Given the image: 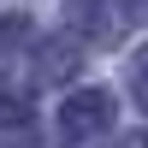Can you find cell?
I'll list each match as a JSON object with an SVG mask.
<instances>
[{
    "label": "cell",
    "mask_w": 148,
    "mask_h": 148,
    "mask_svg": "<svg viewBox=\"0 0 148 148\" xmlns=\"http://www.w3.org/2000/svg\"><path fill=\"white\" fill-rule=\"evenodd\" d=\"M18 125H30V107L6 95V101H0V130H18Z\"/></svg>",
    "instance_id": "obj_3"
},
{
    "label": "cell",
    "mask_w": 148,
    "mask_h": 148,
    "mask_svg": "<svg viewBox=\"0 0 148 148\" xmlns=\"http://www.w3.org/2000/svg\"><path fill=\"white\" fill-rule=\"evenodd\" d=\"M59 125H65V136H71V142L101 136V130L113 125V95H107V89H77L65 107H59Z\"/></svg>",
    "instance_id": "obj_1"
},
{
    "label": "cell",
    "mask_w": 148,
    "mask_h": 148,
    "mask_svg": "<svg viewBox=\"0 0 148 148\" xmlns=\"http://www.w3.org/2000/svg\"><path fill=\"white\" fill-rule=\"evenodd\" d=\"M42 71H47V83L71 77V71H77V47H71V42H47L42 47Z\"/></svg>",
    "instance_id": "obj_2"
},
{
    "label": "cell",
    "mask_w": 148,
    "mask_h": 148,
    "mask_svg": "<svg viewBox=\"0 0 148 148\" xmlns=\"http://www.w3.org/2000/svg\"><path fill=\"white\" fill-rule=\"evenodd\" d=\"M119 148H148V136H142V130H130V136H119Z\"/></svg>",
    "instance_id": "obj_5"
},
{
    "label": "cell",
    "mask_w": 148,
    "mask_h": 148,
    "mask_svg": "<svg viewBox=\"0 0 148 148\" xmlns=\"http://www.w3.org/2000/svg\"><path fill=\"white\" fill-rule=\"evenodd\" d=\"M136 101H142V113H148V53L136 59Z\"/></svg>",
    "instance_id": "obj_4"
}]
</instances>
